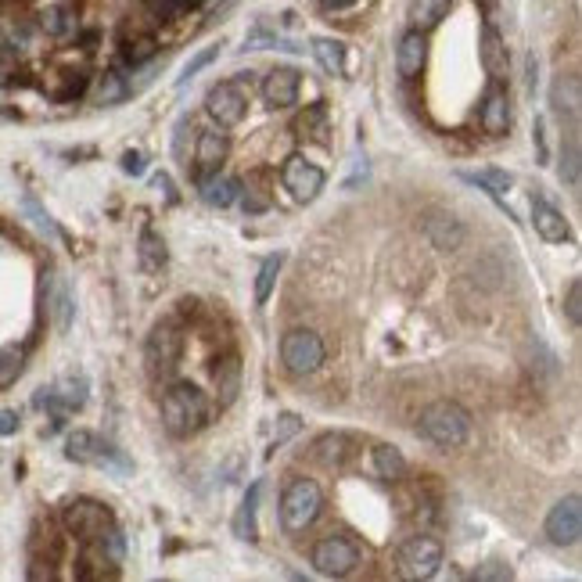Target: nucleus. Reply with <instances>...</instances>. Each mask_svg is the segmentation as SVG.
<instances>
[{"label":"nucleus","mask_w":582,"mask_h":582,"mask_svg":"<svg viewBox=\"0 0 582 582\" xmlns=\"http://www.w3.org/2000/svg\"><path fill=\"white\" fill-rule=\"evenodd\" d=\"M302 76L295 69H270L263 80V101L270 108H291L299 101Z\"/></svg>","instance_id":"nucleus-15"},{"label":"nucleus","mask_w":582,"mask_h":582,"mask_svg":"<svg viewBox=\"0 0 582 582\" xmlns=\"http://www.w3.org/2000/svg\"><path fill=\"white\" fill-rule=\"evenodd\" d=\"M356 0H320V8L324 11H345V8H353Z\"/></svg>","instance_id":"nucleus-46"},{"label":"nucleus","mask_w":582,"mask_h":582,"mask_svg":"<svg viewBox=\"0 0 582 582\" xmlns=\"http://www.w3.org/2000/svg\"><path fill=\"white\" fill-rule=\"evenodd\" d=\"M345 435H324V439H317V446H313V457L320 460V464H327V468H335V464H342L345 457Z\"/></svg>","instance_id":"nucleus-34"},{"label":"nucleus","mask_w":582,"mask_h":582,"mask_svg":"<svg viewBox=\"0 0 582 582\" xmlns=\"http://www.w3.org/2000/svg\"><path fill=\"white\" fill-rule=\"evenodd\" d=\"M281 256H266L263 266H259V277H256V306H266V299H270V291H274L277 284V274H281Z\"/></svg>","instance_id":"nucleus-32"},{"label":"nucleus","mask_w":582,"mask_h":582,"mask_svg":"<svg viewBox=\"0 0 582 582\" xmlns=\"http://www.w3.org/2000/svg\"><path fill=\"white\" fill-rule=\"evenodd\" d=\"M374 460V475L381 478V482H403L406 478V457L396 450V446H388V442H381V446H374L371 453Z\"/></svg>","instance_id":"nucleus-20"},{"label":"nucleus","mask_w":582,"mask_h":582,"mask_svg":"<svg viewBox=\"0 0 582 582\" xmlns=\"http://www.w3.org/2000/svg\"><path fill=\"white\" fill-rule=\"evenodd\" d=\"M511 568L507 565H500V561H493L489 568H478V579H511Z\"/></svg>","instance_id":"nucleus-43"},{"label":"nucleus","mask_w":582,"mask_h":582,"mask_svg":"<svg viewBox=\"0 0 582 582\" xmlns=\"http://www.w3.org/2000/svg\"><path fill=\"white\" fill-rule=\"evenodd\" d=\"M281 180H284V187L291 191L295 202H313V198H317V194L324 191V184H327L324 169L313 166L306 155H291V159L284 162V169H281Z\"/></svg>","instance_id":"nucleus-12"},{"label":"nucleus","mask_w":582,"mask_h":582,"mask_svg":"<svg viewBox=\"0 0 582 582\" xmlns=\"http://www.w3.org/2000/svg\"><path fill=\"white\" fill-rule=\"evenodd\" d=\"M320 511H324V489L313 478H295V482H288V489L281 496V525L291 536L306 532L320 518Z\"/></svg>","instance_id":"nucleus-3"},{"label":"nucleus","mask_w":582,"mask_h":582,"mask_svg":"<svg viewBox=\"0 0 582 582\" xmlns=\"http://www.w3.org/2000/svg\"><path fill=\"white\" fill-rule=\"evenodd\" d=\"M180 4H184V8H194V4H202V0H180Z\"/></svg>","instance_id":"nucleus-47"},{"label":"nucleus","mask_w":582,"mask_h":582,"mask_svg":"<svg viewBox=\"0 0 582 582\" xmlns=\"http://www.w3.org/2000/svg\"><path fill=\"white\" fill-rule=\"evenodd\" d=\"M327 360L324 338L309 327H295L281 338V363L284 371L295 374V378H306V374H317Z\"/></svg>","instance_id":"nucleus-5"},{"label":"nucleus","mask_w":582,"mask_h":582,"mask_svg":"<svg viewBox=\"0 0 582 582\" xmlns=\"http://www.w3.org/2000/svg\"><path fill=\"white\" fill-rule=\"evenodd\" d=\"M216 58H220V44H216V47H205V51H198V54L191 58V62L184 65V72H180V80H177V83L184 87L187 80H194V76H198V72H202L205 65L216 62Z\"/></svg>","instance_id":"nucleus-36"},{"label":"nucleus","mask_w":582,"mask_h":582,"mask_svg":"<svg viewBox=\"0 0 582 582\" xmlns=\"http://www.w3.org/2000/svg\"><path fill=\"white\" fill-rule=\"evenodd\" d=\"M313 54H317V62L324 65V72L345 76V44H338L331 36H317V40H313Z\"/></svg>","instance_id":"nucleus-28"},{"label":"nucleus","mask_w":582,"mask_h":582,"mask_svg":"<svg viewBox=\"0 0 582 582\" xmlns=\"http://www.w3.org/2000/svg\"><path fill=\"white\" fill-rule=\"evenodd\" d=\"M460 180H468V184L482 187V191L493 194V198H500V194H507L514 187V177H511V173H503V169H478V173H460Z\"/></svg>","instance_id":"nucleus-29"},{"label":"nucleus","mask_w":582,"mask_h":582,"mask_svg":"<svg viewBox=\"0 0 582 582\" xmlns=\"http://www.w3.org/2000/svg\"><path fill=\"white\" fill-rule=\"evenodd\" d=\"M557 177L565 187H579V177H582V166H579V141L568 137L561 141V162H557Z\"/></svg>","instance_id":"nucleus-30"},{"label":"nucleus","mask_w":582,"mask_h":582,"mask_svg":"<svg viewBox=\"0 0 582 582\" xmlns=\"http://www.w3.org/2000/svg\"><path fill=\"white\" fill-rule=\"evenodd\" d=\"M137 259H141L144 274H159L162 266H166V259H169L162 234H155L151 227H144L141 230V241H137Z\"/></svg>","instance_id":"nucleus-21"},{"label":"nucleus","mask_w":582,"mask_h":582,"mask_svg":"<svg viewBox=\"0 0 582 582\" xmlns=\"http://www.w3.org/2000/svg\"><path fill=\"white\" fill-rule=\"evenodd\" d=\"M550 101H554V108H557V115H561V119H575V115H579V76H572V72H568V76H557L554 80V87H550Z\"/></svg>","instance_id":"nucleus-22"},{"label":"nucleus","mask_w":582,"mask_h":582,"mask_svg":"<svg viewBox=\"0 0 582 582\" xmlns=\"http://www.w3.org/2000/svg\"><path fill=\"white\" fill-rule=\"evenodd\" d=\"M51 313H54V327H58V331L65 335V331L72 327V313H76V306H72V291H69V284H58V288H54Z\"/></svg>","instance_id":"nucleus-33"},{"label":"nucleus","mask_w":582,"mask_h":582,"mask_svg":"<svg viewBox=\"0 0 582 582\" xmlns=\"http://www.w3.org/2000/svg\"><path fill=\"white\" fill-rule=\"evenodd\" d=\"M450 8H453V0H410V22H414V29H421V33H432L442 18L450 15Z\"/></svg>","instance_id":"nucleus-23"},{"label":"nucleus","mask_w":582,"mask_h":582,"mask_svg":"<svg viewBox=\"0 0 582 582\" xmlns=\"http://www.w3.org/2000/svg\"><path fill=\"white\" fill-rule=\"evenodd\" d=\"M47 403H54L58 410H80V406L87 403V381H83V378L62 381L58 388H51V392H47Z\"/></svg>","instance_id":"nucleus-27"},{"label":"nucleus","mask_w":582,"mask_h":582,"mask_svg":"<svg viewBox=\"0 0 582 582\" xmlns=\"http://www.w3.org/2000/svg\"><path fill=\"white\" fill-rule=\"evenodd\" d=\"M238 388H241V363L234 356L220 363V371H216V399L220 406H230L238 399Z\"/></svg>","instance_id":"nucleus-26"},{"label":"nucleus","mask_w":582,"mask_h":582,"mask_svg":"<svg viewBox=\"0 0 582 582\" xmlns=\"http://www.w3.org/2000/svg\"><path fill=\"white\" fill-rule=\"evenodd\" d=\"M130 94V87L123 83V76L119 72H108L105 80H101V105H115V101H123V97Z\"/></svg>","instance_id":"nucleus-37"},{"label":"nucleus","mask_w":582,"mask_h":582,"mask_svg":"<svg viewBox=\"0 0 582 582\" xmlns=\"http://www.w3.org/2000/svg\"><path fill=\"white\" fill-rule=\"evenodd\" d=\"M123 173H130V177H141V173H144V155H141V151H126V155H123Z\"/></svg>","instance_id":"nucleus-42"},{"label":"nucleus","mask_w":582,"mask_h":582,"mask_svg":"<svg viewBox=\"0 0 582 582\" xmlns=\"http://www.w3.org/2000/svg\"><path fill=\"white\" fill-rule=\"evenodd\" d=\"M241 194V184L230 177H220V173H212V177H202V202L212 205V209H230V205L238 202Z\"/></svg>","instance_id":"nucleus-19"},{"label":"nucleus","mask_w":582,"mask_h":582,"mask_svg":"<svg viewBox=\"0 0 582 582\" xmlns=\"http://www.w3.org/2000/svg\"><path fill=\"white\" fill-rule=\"evenodd\" d=\"M478 54H482L485 72L493 80H503V72H507V47H503V36L496 33V26L482 29V47H478Z\"/></svg>","instance_id":"nucleus-18"},{"label":"nucleus","mask_w":582,"mask_h":582,"mask_svg":"<svg viewBox=\"0 0 582 582\" xmlns=\"http://www.w3.org/2000/svg\"><path fill=\"white\" fill-rule=\"evenodd\" d=\"M62 521H65V529L76 539H83V543H97L112 525H119L115 514L97 500H72L62 511Z\"/></svg>","instance_id":"nucleus-7"},{"label":"nucleus","mask_w":582,"mask_h":582,"mask_svg":"<svg viewBox=\"0 0 582 582\" xmlns=\"http://www.w3.org/2000/svg\"><path fill=\"white\" fill-rule=\"evenodd\" d=\"M295 130H302V137H317L320 144L327 141V108L324 105H313V108H306V112L295 119Z\"/></svg>","instance_id":"nucleus-31"},{"label":"nucleus","mask_w":582,"mask_h":582,"mask_svg":"<svg viewBox=\"0 0 582 582\" xmlns=\"http://www.w3.org/2000/svg\"><path fill=\"white\" fill-rule=\"evenodd\" d=\"M227 155H230L227 133H216V130L198 133V173H202V177L220 173V166L227 162Z\"/></svg>","instance_id":"nucleus-17"},{"label":"nucleus","mask_w":582,"mask_h":582,"mask_svg":"<svg viewBox=\"0 0 582 582\" xmlns=\"http://www.w3.org/2000/svg\"><path fill=\"white\" fill-rule=\"evenodd\" d=\"M65 457L76 460V464H87V468L112 471V475H119V478L130 475V460L115 450L108 439H101L97 432H83V428L65 439Z\"/></svg>","instance_id":"nucleus-4"},{"label":"nucleus","mask_w":582,"mask_h":582,"mask_svg":"<svg viewBox=\"0 0 582 582\" xmlns=\"http://www.w3.org/2000/svg\"><path fill=\"white\" fill-rule=\"evenodd\" d=\"M532 144H536V162H547V119H536V126H532Z\"/></svg>","instance_id":"nucleus-41"},{"label":"nucleus","mask_w":582,"mask_h":582,"mask_svg":"<svg viewBox=\"0 0 582 582\" xmlns=\"http://www.w3.org/2000/svg\"><path fill=\"white\" fill-rule=\"evenodd\" d=\"M180 349H184V338L173 324H155L151 327L148 342H144V363H148V374L162 378L177 367Z\"/></svg>","instance_id":"nucleus-10"},{"label":"nucleus","mask_w":582,"mask_h":582,"mask_svg":"<svg viewBox=\"0 0 582 582\" xmlns=\"http://www.w3.org/2000/svg\"><path fill=\"white\" fill-rule=\"evenodd\" d=\"M187 130H191V119L184 115V119L177 123V137H173V155H177L180 162H187V137H191Z\"/></svg>","instance_id":"nucleus-40"},{"label":"nucleus","mask_w":582,"mask_h":582,"mask_svg":"<svg viewBox=\"0 0 582 582\" xmlns=\"http://www.w3.org/2000/svg\"><path fill=\"white\" fill-rule=\"evenodd\" d=\"M155 36H137V40H126L123 44V58L133 65H144L148 58H155Z\"/></svg>","instance_id":"nucleus-35"},{"label":"nucleus","mask_w":582,"mask_h":582,"mask_svg":"<svg viewBox=\"0 0 582 582\" xmlns=\"http://www.w3.org/2000/svg\"><path fill=\"white\" fill-rule=\"evenodd\" d=\"M18 432V414L15 410H0V435Z\"/></svg>","instance_id":"nucleus-44"},{"label":"nucleus","mask_w":582,"mask_h":582,"mask_svg":"<svg viewBox=\"0 0 582 582\" xmlns=\"http://www.w3.org/2000/svg\"><path fill=\"white\" fill-rule=\"evenodd\" d=\"M299 428H302L299 414H281V421H277V432H274V446H284V442L299 432Z\"/></svg>","instance_id":"nucleus-39"},{"label":"nucleus","mask_w":582,"mask_h":582,"mask_svg":"<svg viewBox=\"0 0 582 582\" xmlns=\"http://www.w3.org/2000/svg\"><path fill=\"white\" fill-rule=\"evenodd\" d=\"M532 227L543 241L550 245H561V241H572V227H568L565 212L554 209L547 198H532Z\"/></svg>","instance_id":"nucleus-13"},{"label":"nucleus","mask_w":582,"mask_h":582,"mask_svg":"<svg viewBox=\"0 0 582 582\" xmlns=\"http://www.w3.org/2000/svg\"><path fill=\"white\" fill-rule=\"evenodd\" d=\"M446 565V550L435 536H410L399 550V572L406 579H435Z\"/></svg>","instance_id":"nucleus-6"},{"label":"nucleus","mask_w":582,"mask_h":582,"mask_svg":"<svg viewBox=\"0 0 582 582\" xmlns=\"http://www.w3.org/2000/svg\"><path fill=\"white\" fill-rule=\"evenodd\" d=\"M205 417H209V403H205L202 388L191 381H177L162 396V424L173 439H191L194 432H202Z\"/></svg>","instance_id":"nucleus-1"},{"label":"nucleus","mask_w":582,"mask_h":582,"mask_svg":"<svg viewBox=\"0 0 582 582\" xmlns=\"http://www.w3.org/2000/svg\"><path fill=\"white\" fill-rule=\"evenodd\" d=\"M482 130L493 133V137H503V133L511 130V97H507V90L500 87V80H493L489 83V90H485Z\"/></svg>","instance_id":"nucleus-14"},{"label":"nucleus","mask_w":582,"mask_h":582,"mask_svg":"<svg viewBox=\"0 0 582 582\" xmlns=\"http://www.w3.org/2000/svg\"><path fill=\"white\" fill-rule=\"evenodd\" d=\"M547 539L554 547H575L582 539V500L579 496H565V500H557L547 514Z\"/></svg>","instance_id":"nucleus-11"},{"label":"nucleus","mask_w":582,"mask_h":582,"mask_svg":"<svg viewBox=\"0 0 582 582\" xmlns=\"http://www.w3.org/2000/svg\"><path fill=\"white\" fill-rule=\"evenodd\" d=\"M259 493H263V485L256 482L252 489H248L245 500H241V511H238V518H234V532H238L241 539H248V543H256V539H259V525H256Z\"/></svg>","instance_id":"nucleus-24"},{"label":"nucleus","mask_w":582,"mask_h":582,"mask_svg":"<svg viewBox=\"0 0 582 582\" xmlns=\"http://www.w3.org/2000/svg\"><path fill=\"white\" fill-rule=\"evenodd\" d=\"M565 313H568V320H572V327H579V324H582V281H572V284H568Z\"/></svg>","instance_id":"nucleus-38"},{"label":"nucleus","mask_w":582,"mask_h":582,"mask_svg":"<svg viewBox=\"0 0 582 582\" xmlns=\"http://www.w3.org/2000/svg\"><path fill=\"white\" fill-rule=\"evenodd\" d=\"M11 69H15V62H11L8 47L0 44V83H8V80H11Z\"/></svg>","instance_id":"nucleus-45"},{"label":"nucleus","mask_w":582,"mask_h":582,"mask_svg":"<svg viewBox=\"0 0 582 582\" xmlns=\"http://www.w3.org/2000/svg\"><path fill=\"white\" fill-rule=\"evenodd\" d=\"M421 435L432 439L442 450H457L471 435V414L453 399H439V403L424 406L421 414Z\"/></svg>","instance_id":"nucleus-2"},{"label":"nucleus","mask_w":582,"mask_h":582,"mask_svg":"<svg viewBox=\"0 0 582 582\" xmlns=\"http://www.w3.org/2000/svg\"><path fill=\"white\" fill-rule=\"evenodd\" d=\"M205 108H209V115L220 123V130H230V126H238L241 119H245L248 112V90L241 80H223L216 83V87L209 90V97H205Z\"/></svg>","instance_id":"nucleus-9"},{"label":"nucleus","mask_w":582,"mask_h":582,"mask_svg":"<svg viewBox=\"0 0 582 582\" xmlns=\"http://www.w3.org/2000/svg\"><path fill=\"white\" fill-rule=\"evenodd\" d=\"M22 371H26V345L18 342L0 345V388L15 385L22 378Z\"/></svg>","instance_id":"nucleus-25"},{"label":"nucleus","mask_w":582,"mask_h":582,"mask_svg":"<svg viewBox=\"0 0 582 582\" xmlns=\"http://www.w3.org/2000/svg\"><path fill=\"white\" fill-rule=\"evenodd\" d=\"M424 62H428V40L421 29H410L396 47V72L403 80H414V76H421Z\"/></svg>","instance_id":"nucleus-16"},{"label":"nucleus","mask_w":582,"mask_h":582,"mask_svg":"<svg viewBox=\"0 0 582 582\" xmlns=\"http://www.w3.org/2000/svg\"><path fill=\"white\" fill-rule=\"evenodd\" d=\"M356 565H360V547L349 536H324L313 547V568L324 579H345L356 572Z\"/></svg>","instance_id":"nucleus-8"}]
</instances>
